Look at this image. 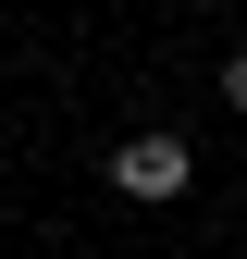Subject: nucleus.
Returning a JSON list of instances; mask_svg holds the SVG:
<instances>
[{
	"label": "nucleus",
	"mask_w": 247,
	"mask_h": 259,
	"mask_svg": "<svg viewBox=\"0 0 247 259\" xmlns=\"http://www.w3.org/2000/svg\"><path fill=\"white\" fill-rule=\"evenodd\" d=\"M111 185L124 198H185V185H198V148L185 136H124L111 148Z\"/></svg>",
	"instance_id": "nucleus-1"
},
{
	"label": "nucleus",
	"mask_w": 247,
	"mask_h": 259,
	"mask_svg": "<svg viewBox=\"0 0 247 259\" xmlns=\"http://www.w3.org/2000/svg\"><path fill=\"white\" fill-rule=\"evenodd\" d=\"M223 99H235V111H247V50H235V62H223Z\"/></svg>",
	"instance_id": "nucleus-2"
}]
</instances>
